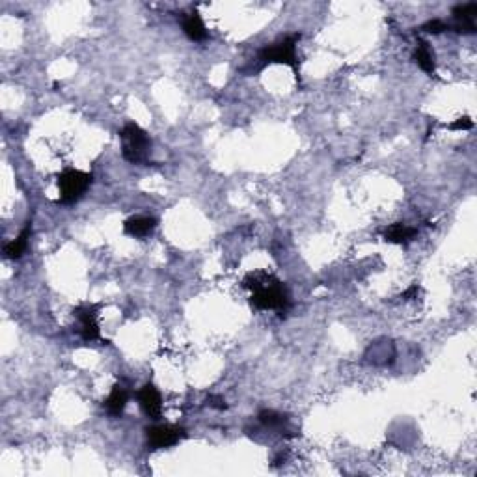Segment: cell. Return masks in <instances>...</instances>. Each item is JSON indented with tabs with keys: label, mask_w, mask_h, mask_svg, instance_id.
I'll use <instances>...</instances> for the list:
<instances>
[{
	"label": "cell",
	"mask_w": 477,
	"mask_h": 477,
	"mask_svg": "<svg viewBox=\"0 0 477 477\" xmlns=\"http://www.w3.org/2000/svg\"><path fill=\"white\" fill-rule=\"evenodd\" d=\"M91 185V174L88 172L75 170V168H66V170L58 176V204L71 205L79 202L86 194V190Z\"/></svg>",
	"instance_id": "4"
},
{
	"label": "cell",
	"mask_w": 477,
	"mask_h": 477,
	"mask_svg": "<svg viewBox=\"0 0 477 477\" xmlns=\"http://www.w3.org/2000/svg\"><path fill=\"white\" fill-rule=\"evenodd\" d=\"M185 437H187V431L179 425L146 427V442H148L149 449L172 448Z\"/></svg>",
	"instance_id": "5"
},
{
	"label": "cell",
	"mask_w": 477,
	"mask_h": 477,
	"mask_svg": "<svg viewBox=\"0 0 477 477\" xmlns=\"http://www.w3.org/2000/svg\"><path fill=\"white\" fill-rule=\"evenodd\" d=\"M414 62L418 63V68L421 71H425L427 75H434L437 71V63H434V51L429 45V41L420 40L418 41V47L414 51Z\"/></svg>",
	"instance_id": "13"
},
{
	"label": "cell",
	"mask_w": 477,
	"mask_h": 477,
	"mask_svg": "<svg viewBox=\"0 0 477 477\" xmlns=\"http://www.w3.org/2000/svg\"><path fill=\"white\" fill-rule=\"evenodd\" d=\"M207 404H209L211 409H216V410L227 409L226 399L222 397V395H209V397H207Z\"/></svg>",
	"instance_id": "18"
},
{
	"label": "cell",
	"mask_w": 477,
	"mask_h": 477,
	"mask_svg": "<svg viewBox=\"0 0 477 477\" xmlns=\"http://www.w3.org/2000/svg\"><path fill=\"white\" fill-rule=\"evenodd\" d=\"M30 233H32V226H30V222H26V226H24L23 232L19 233V237L13 238L12 243H8V245L4 246V256H6L8 259H19V257L23 256L24 252H26V248H29Z\"/></svg>",
	"instance_id": "14"
},
{
	"label": "cell",
	"mask_w": 477,
	"mask_h": 477,
	"mask_svg": "<svg viewBox=\"0 0 477 477\" xmlns=\"http://www.w3.org/2000/svg\"><path fill=\"white\" fill-rule=\"evenodd\" d=\"M75 317L79 319L80 338L84 341L101 340V330L97 324V306H79L73 310Z\"/></svg>",
	"instance_id": "7"
},
{
	"label": "cell",
	"mask_w": 477,
	"mask_h": 477,
	"mask_svg": "<svg viewBox=\"0 0 477 477\" xmlns=\"http://www.w3.org/2000/svg\"><path fill=\"white\" fill-rule=\"evenodd\" d=\"M183 32L187 36L190 41H204L207 40V29H205L204 19L199 17V13L194 10V12L187 13L183 17Z\"/></svg>",
	"instance_id": "12"
},
{
	"label": "cell",
	"mask_w": 477,
	"mask_h": 477,
	"mask_svg": "<svg viewBox=\"0 0 477 477\" xmlns=\"http://www.w3.org/2000/svg\"><path fill=\"white\" fill-rule=\"evenodd\" d=\"M421 30L427 32V34H442V32L449 30V24L446 21H442V19H432V21H427L421 26Z\"/></svg>",
	"instance_id": "16"
},
{
	"label": "cell",
	"mask_w": 477,
	"mask_h": 477,
	"mask_svg": "<svg viewBox=\"0 0 477 477\" xmlns=\"http://www.w3.org/2000/svg\"><path fill=\"white\" fill-rule=\"evenodd\" d=\"M243 285L252 291L250 304L256 310H276L280 313L287 312L291 304L289 295H287L285 285L274 274L263 273V271L246 274Z\"/></svg>",
	"instance_id": "1"
},
{
	"label": "cell",
	"mask_w": 477,
	"mask_h": 477,
	"mask_svg": "<svg viewBox=\"0 0 477 477\" xmlns=\"http://www.w3.org/2000/svg\"><path fill=\"white\" fill-rule=\"evenodd\" d=\"M119 140H121V155L127 162H131V165L148 162L149 153H151V138L142 127L129 121L119 131Z\"/></svg>",
	"instance_id": "2"
},
{
	"label": "cell",
	"mask_w": 477,
	"mask_h": 477,
	"mask_svg": "<svg viewBox=\"0 0 477 477\" xmlns=\"http://www.w3.org/2000/svg\"><path fill=\"white\" fill-rule=\"evenodd\" d=\"M453 26L451 29L459 34H476V15H477V2H468V4H459L453 8Z\"/></svg>",
	"instance_id": "8"
},
{
	"label": "cell",
	"mask_w": 477,
	"mask_h": 477,
	"mask_svg": "<svg viewBox=\"0 0 477 477\" xmlns=\"http://www.w3.org/2000/svg\"><path fill=\"white\" fill-rule=\"evenodd\" d=\"M257 420H259L262 425L268 427V429H284V425L287 423V416L280 414L276 410H262L257 414Z\"/></svg>",
	"instance_id": "15"
},
{
	"label": "cell",
	"mask_w": 477,
	"mask_h": 477,
	"mask_svg": "<svg viewBox=\"0 0 477 477\" xmlns=\"http://www.w3.org/2000/svg\"><path fill=\"white\" fill-rule=\"evenodd\" d=\"M301 32H295V34L280 38L278 41H274L271 45L263 47L259 51V60H262V63H285L291 69H295V73H298L296 43L301 41Z\"/></svg>",
	"instance_id": "3"
},
{
	"label": "cell",
	"mask_w": 477,
	"mask_h": 477,
	"mask_svg": "<svg viewBox=\"0 0 477 477\" xmlns=\"http://www.w3.org/2000/svg\"><path fill=\"white\" fill-rule=\"evenodd\" d=\"M382 237L386 243H393V245H407L410 241H414L418 237V227H412L404 222H395L392 226H388L382 232Z\"/></svg>",
	"instance_id": "10"
},
{
	"label": "cell",
	"mask_w": 477,
	"mask_h": 477,
	"mask_svg": "<svg viewBox=\"0 0 477 477\" xmlns=\"http://www.w3.org/2000/svg\"><path fill=\"white\" fill-rule=\"evenodd\" d=\"M471 127H474V121L464 116V118H459L457 121H453V123L449 126V129H453V131H468Z\"/></svg>",
	"instance_id": "17"
},
{
	"label": "cell",
	"mask_w": 477,
	"mask_h": 477,
	"mask_svg": "<svg viewBox=\"0 0 477 477\" xmlns=\"http://www.w3.org/2000/svg\"><path fill=\"white\" fill-rule=\"evenodd\" d=\"M155 227H157V218H153V216L138 215L123 222V232L135 238L149 237L155 232Z\"/></svg>",
	"instance_id": "9"
},
{
	"label": "cell",
	"mask_w": 477,
	"mask_h": 477,
	"mask_svg": "<svg viewBox=\"0 0 477 477\" xmlns=\"http://www.w3.org/2000/svg\"><path fill=\"white\" fill-rule=\"evenodd\" d=\"M137 397L144 414L148 416V418H151V420H160V416H162V395H160L159 390L155 388V384H151V382L144 384V386L138 390Z\"/></svg>",
	"instance_id": "6"
},
{
	"label": "cell",
	"mask_w": 477,
	"mask_h": 477,
	"mask_svg": "<svg viewBox=\"0 0 477 477\" xmlns=\"http://www.w3.org/2000/svg\"><path fill=\"white\" fill-rule=\"evenodd\" d=\"M127 403H129V390L121 384H114L110 393H108L107 401H105V409L112 418H119L123 414Z\"/></svg>",
	"instance_id": "11"
}]
</instances>
